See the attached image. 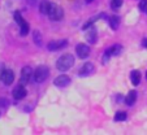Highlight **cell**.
I'll use <instances>...</instances> for the list:
<instances>
[{
    "label": "cell",
    "instance_id": "cell-11",
    "mask_svg": "<svg viewBox=\"0 0 147 135\" xmlns=\"http://www.w3.org/2000/svg\"><path fill=\"white\" fill-rule=\"evenodd\" d=\"M53 85L57 86V87H67V86L70 85V78L65 74L59 75V77H56V79L53 81Z\"/></svg>",
    "mask_w": 147,
    "mask_h": 135
},
{
    "label": "cell",
    "instance_id": "cell-5",
    "mask_svg": "<svg viewBox=\"0 0 147 135\" xmlns=\"http://www.w3.org/2000/svg\"><path fill=\"white\" fill-rule=\"evenodd\" d=\"M31 77H34V73L31 70L30 66H25L21 69V79H20V83L24 86H26L29 82H30Z\"/></svg>",
    "mask_w": 147,
    "mask_h": 135
},
{
    "label": "cell",
    "instance_id": "cell-14",
    "mask_svg": "<svg viewBox=\"0 0 147 135\" xmlns=\"http://www.w3.org/2000/svg\"><path fill=\"white\" fill-rule=\"evenodd\" d=\"M50 7H51L50 1H47V0H42V3L39 4V11H40V13H43V14H48Z\"/></svg>",
    "mask_w": 147,
    "mask_h": 135
},
{
    "label": "cell",
    "instance_id": "cell-1",
    "mask_svg": "<svg viewBox=\"0 0 147 135\" xmlns=\"http://www.w3.org/2000/svg\"><path fill=\"white\" fill-rule=\"evenodd\" d=\"M73 65H74V57L70 53H65V55L60 56L56 61V69L59 72H67Z\"/></svg>",
    "mask_w": 147,
    "mask_h": 135
},
{
    "label": "cell",
    "instance_id": "cell-28",
    "mask_svg": "<svg viewBox=\"0 0 147 135\" xmlns=\"http://www.w3.org/2000/svg\"><path fill=\"white\" fill-rule=\"evenodd\" d=\"M146 75H147V73H146Z\"/></svg>",
    "mask_w": 147,
    "mask_h": 135
},
{
    "label": "cell",
    "instance_id": "cell-7",
    "mask_svg": "<svg viewBox=\"0 0 147 135\" xmlns=\"http://www.w3.org/2000/svg\"><path fill=\"white\" fill-rule=\"evenodd\" d=\"M67 44H68V42L65 39H55V40H51L47 44V48H48V51H59L61 48H64Z\"/></svg>",
    "mask_w": 147,
    "mask_h": 135
},
{
    "label": "cell",
    "instance_id": "cell-24",
    "mask_svg": "<svg viewBox=\"0 0 147 135\" xmlns=\"http://www.w3.org/2000/svg\"><path fill=\"white\" fill-rule=\"evenodd\" d=\"M142 46H143V47H146V48H147V38H144L143 40H142Z\"/></svg>",
    "mask_w": 147,
    "mask_h": 135
},
{
    "label": "cell",
    "instance_id": "cell-23",
    "mask_svg": "<svg viewBox=\"0 0 147 135\" xmlns=\"http://www.w3.org/2000/svg\"><path fill=\"white\" fill-rule=\"evenodd\" d=\"M139 9H141V11H146L147 9V0H142L141 3H139Z\"/></svg>",
    "mask_w": 147,
    "mask_h": 135
},
{
    "label": "cell",
    "instance_id": "cell-18",
    "mask_svg": "<svg viewBox=\"0 0 147 135\" xmlns=\"http://www.w3.org/2000/svg\"><path fill=\"white\" fill-rule=\"evenodd\" d=\"M29 30H30V25H29L28 22H25V24H22V25L20 26V34L22 36H26L29 34Z\"/></svg>",
    "mask_w": 147,
    "mask_h": 135
},
{
    "label": "cell",
    "instance_id": "cell-26",
    "mask_svg": "<svg viewBox=\"0 0 147 135\" xmlns=\"http://www.w3.org/2000/svg\"><path fill=\"white\" fill-rule=\"evenodd\" d=\"M92 1H94V0H86V3H87V4H90V3H92Z\"/></svg>",
    "mask_w": 147,
    "mask_h": 135
},
{
    "label": "cell",
    "instance_id": "cell-9",
    "mask_svg": "<svg viewBox=\"0 0 147 135\" xmlns=\"http://www.w3.org/2000/svg\"><path fill=\"white\" fill-rule=\"evenodd\" d=\"M26 94H28V92H26L25 86L21 85V83H20L18 86H16V87H14V90L12 91V96H13L16 100H22L24 97L26 96Z\"/></svg>",
    "mask_w": 147,
    "mask_h": 135
},
{
    "label": "cell",
    "instance_id": "cell-2",
    "mask_svg": "<svg viewBox=\"0 0 147 135\" xmlns=\"http://www.w3.org/2000/svg\"><path fill=\"white\" fill-rule=\"evenodd\" d=\"M48 75H50V69H48V66L40 65V66H38L35 69V72H34V81H35L36 83H42L47 79Z\"/></svg>",
    "mask_w": 147,
    "mask_h": 135
},
{
    "label": "cell",
    "instance_id": "cell-27",
    "mask_svg": "<svg viewBox=\"0 0 147 135\" xmlns=\"http://www.w3.org/2000/svg\"><path fill=\"white\" fill-rule=\"evenodd\" d=\"M146 12H147V9H146Z\"/></svg>",
    "mask_w": 147,
    "mask_h": 135
},
{
    "label": "cell",
    "instance_id": "cell-19",
    "mask_svg": "<svg viewBox=\"0 0 147 135\" xmlns=\"http://www.w3.org/2000/svg\"><path fill=\"white\" fill-rule=\"evenodd\" d=\"M126 117H128V114L125 113V112H122V110H119L116 114H115V121L117 122H122L126 120Z\"/></svg>",
    "mask_w": 147,
    "mask_h": 135
},
{
    "label": "cell",
    "instance_id": "cell-8",
    "mask_svg": "<svg viewBox=\"0 0 147 135\" xmlns=\"http://www.w3.org/2000/svg\"><path fill=\"white\" fill-rule=\"evenodd\" d=\"M94 72H95L94 64H91V62H85L82 66H81V69H80V72H78V74H80V77H87V75L92 74Z\"/></svg>",
    "mask_w": 147,
    "mask_h": 135
},
{
    "label": "cell",
    "instance_id": "cell-20",
    "mask_svg": "<svg viewBox=\"0 0 147 135\" xmlns=\"http://www.w3.org/2000/svg\"><path fill=\"white\" fill-rule=\"evenodd\" d=\"M14 19H16V22L18 24V26H21L22 24H25V19L22 18V16H21V12H18V11H16L14 12Z\"/></svg>",
    "mask_w": 147,
    "mask_h": 135
},
{
    "label": "cell",
    "instance_id": "cell-6",
    "mask_svg": "<svg viewBox=\"0 0 147 135\" xmlns=\"http://www.w3.org/2000/svg\"><path fill=\"white\" fill-rule=\"evenodd\" d=\"M0 81L5 86H11L14 81V73L11 69H4L1 75H0Z\"/></svg>",
    "mask_w": 147,
    "mask_h": 135
},
{
    "label": "cell",
    "instance_id": "cell-15",
    "mask_svg": "<svg viewBox=\"0 0 147 135\" xmlns=\"http://www.w3.org/2000/svg\"><path fill=\"white\" fill-rule=\"evenodd\" d=\"M136 100H137V92L134 91V90L129 92L128 96L125 97V103H126L128 105H130V107L134 104V103H136Z\"/></svg>",
    "mask_w": 147,
    "mask_h": 135
},
{
    "label": "cell",
    "instance_id": "cell-21",
    "mask_svg": "<svg viewBox=\"0 0 147 135\" xmlns=\"http://www.w3.org/2000/svg\"><path fill=\"white\" fill-rule=\"evenodd\" d=\"M122 1L124 0H112V3H111V5H112V8H120V7L122 5Z\"/></svg>",
    "mask_w": 147,
    "mask_h": 135
},
{
    "label": "cell",
    "instance_id": "cell-4",
    "mask_svg": "<svg viewBox=\"0 0 147 135\" xmlns=\"http://www.w3.org/2000/svg\"><path fill=\"white\" fill-rule=\"evenodd\" d=\"M121 51H122L121 44H115V46H111V47L104 52V55H103V64H107L108 62V60H109V57H112V56H117Z\"/></svg>",
    "mask_w": 147,
    "mask_h": 135
},
{
    "label": "cell",
    "instance_id": "cell-22",
    "mask_svg": "<svg viewBox=\"0 0 147 135\" xmlns=\"http://www.w3.org/2000/svg\"><path fill=\"white\" fill-rule=\"evenodd\" d=\"M8 105H9V101L7 97H0V107L5 108V107H8Z\"/></svg>",
    "mask_w": 147,
    "mask_h": 135
},
{
    "label": "cell",
    "instance_id": "cell-25",
    "mask_svg": "<svg viewBox=\"0 0 147 135\" xmlns=\"http://www.w3.org/2000/svg\"><path fill=\"white\" fill-rule=\"evenodd\" d=\"M4 68H3V64H0V75H1V73H3Z\"/></svg>",
    "mask_w": 147,
    "mask_h": 135
},
{
    "label": "cell",
    "instance_id": "cell-17",
    "mask_svg": "<svg viewBox=\"0 0 147 135\" xmlns=\"http://www.w3.org/2000/svg\"><path fill=\"white\" fill-rule=\"evenodd\" d=\"M33 40H34V43H35L38 47H40L42 46V34L39 33L38 30L33 31Z\"/></svg>",
    "mask_w": 147,
    "mask_h": 135
},
{
    "label": "cell",
    "instance_id": "cell-3",
    "mask_svg": "<svg viewBox=\"0 0 147 135\" xmlns=\"http://www.w3.org/2000/svg\"><path fill=\"white\" fill-rule=\"evenodd\" d=\"M48 17H50L52 21H60L64 17V11L60 5L52 3L50 7V11H48Z\"/></svg>",
    "mask_w": 147,
    "mask_h": 135
},
{
    "label": "cell",
    "instance_id": "cell-13",
    "mask_svg": "<svg viewBox=\"0 0 147 135\" xmlns=\"http://www.w3.org/2000/svg\"><path fill=\"white\" fill-rule=\"evenodd\" d=\"M130 79L134 86H138L139 82H141V72L139 70H133L130 73Z\"/></svg>",
    "mask_w": 147,
    "mask_h": 135
},
{
    "label": "cell",
    "instance_id": "cell-10",
    "mask_svg": "<svg viewBox=\"0 0 147 135\" xmlns=\"http://www.w3.org/2000/svg\"><path fill=\"white\" fill-rule=\"evenodd\" d=\"M76 52H77L80 58H87L90 55V47L83 43H80V44H77V47H76Z\"/></svg>",
    "mask_w": 147,
    "mask_h": 135
},
{
    "label": "cell",
    "instance_id": "cell-16",
    "mask_svg": "<svg viewBox=\"0 0 147 135\" xmlns=\"http://www.w3.org/2000/svg\"><path fill=\"white\" fill-rule=\"evenodd\" d=\"M109 25H111V28L113 29V30H117L120 26V17L119 16H112L111 18H109Z\"/></svg>",
    "mask_w": 147,
    "mask_h": 135
},
{
    "label": "cell",
    "instance_id": "cell-12",
    "mask_svg": "<svg viewBox=\"0 0 147 135\" xmlns=\"http://www.w3.org/2000/svg\"><path fill=\"white\" fill-rule=\"evenodd\" d=\"M86 39H87V42H89V43H91V44L96 43V40H98V33H96V30H95L94 28H91L89 31H87Z\"/></svg>",
    "mask_w": 147,
    "mask_h": 135
}]
</instances>
